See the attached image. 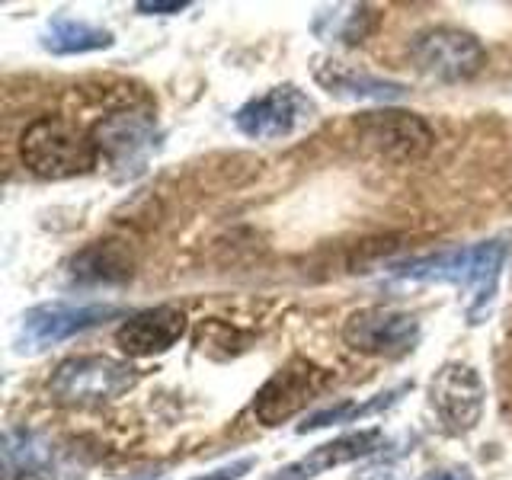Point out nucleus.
<instances>
[{"label": "nucleus", "instance_id": "nucleus-1", "mask_svg": "<svg viewBox=\"0 0 512 480\" xmlns=\"http://www.w3.org/2000/svg\"><path fill=\"white\" fill-rule=\"evenodd\" d=\"M509 253V240L506 237H493L484 244L474 247H458V250H445L436 256H420V260H407L400 263L394 272L404 279H423V282H452L468 288L474 295V311H471V324H480V311L487 308L493 298L496 279H500V266Z\"/></svg>", "mask_w": 512, "mask_h": 480}, {"label": "nucleus", "instance_id": "nucleus-2", "mask_svg": "<svg viewBox=\"0 0 512 480\" xmlns=\"http://www.w3.org/2000/svg\"><path fill=\"white\" fill-rule=\"evenodd\" d=\"M23 164L42 180H68L96 167V148L90 132L61 116H42L20 135Z\"/></svg>", "mask_w": 512, "mask_h": 480}, {"label": "nucleus", "instance_id": "nucleus-3", "mask_svg": "<svg viewBox=\"0 0 512 480\" xmlns=\"http://www.w3.org/2000/svg\"><path fill=\"white\" fill-rule=\"evenodd\" d=\"M96 164H103L116 180H135L148 170L157 151V122L151 112L122 109L109 112L90 128Z\"/></svg>", "mask_w": 512, "mask_h": 480}, {"label": "nucleus", "instance_id": "nucleus-4", "mask_svg": "<svg viewBox=\"0 0 512 480\" xmlns=\"http://www.w3.org/2000/svg\"><path fill=\"white\" fill-rule=\"evenodd\" d=\"M138 384V372L128 362L109 356H74L64 359L52 378L48 394L64 407H96L116 400Z\"/></svg>", "mask_w": 512, "mask_h": 480}, {"label": "nucleus", "instance_id": "nucleus-5", "mask_svg": "<svg viewBox=\"0 0 512 480\" xmlns=\"http://www.w3.org/2000/svg\"><path fill=\"white\" fill-rule=\"evenodd\" d=\"M314 116L317 106L311 96L295 84H282L240 106L234 122L253 141H282L301 132L304 125H311Z\"/></svg>", "mask_w": 512, "mask_h": 480}, {"label": "nucleus", "instance_id": "nucleus-6", "mask_svg": "<svg viewBox=\"0 0 512 480\" xmlns=\"http://www.w3.org/2000/svg\"><path fill=\"white\" fill-rule=\"evenodd\" d=\"M410 55H413L416 71L429 80H436V84H461V80H471L487 61L484 45H480L471 32H461L452 26L420 32L410 48Z\"/></svg>", "mask_w": 512, "mask_h": 480}, {"label": "nucleus", "instance_id": "nucleus-7", "mask_svg": "<svg viewBox=\"0 0 512 480\" xmlns=\"http://www.w3.org/2000/svg\"><path fill=\"white\" fill-rule=\"evenodd\" d=\"M330 375L311 359H288L276 375H272L253 400V413L263 426H282L304 410L311 400L327 388Z\"/></svg>", "mask_w": 512, "mask_h": 480}, {"label": "nucleus", "instance_id": "nucleus-8", "mask_svg": "<svg viewBox=\"0 0 512 480\" xmlns=\"http://www.w3.org/2000/svg\"><path fill=\"white\" fill-rule=\"evenodd\" d=\"M356 135L368 151L397 160V164L420 160L432 148V128L416 112H404V109L362 112L356 119Z\"/></svg>", "mask_w": 512, "mask_h": 480}, {"label": "nucleus", "instance_id": "nucleus-9", "mask_svg": "<svg viewBox=\"0 0 512 480\" xmlns=\"http://www.w3.org/2000/svg\"><path fill=\"white\" fill-rule=\"evenodd\" d=\"M343 340L362 356H404L420 340V320L397 308H362L349 314Z\"/></svg>", "mask_w": 512, "mask_h": 480}, {"label": "nucleus", "instance_id": "nucleus-10", "mask_svg": "<svg viewBox=\"0 0 512 480\" xmlns=\"http://www.w3.org/2000/svg\"><path fill=\"white\" fill-rule=\"evenodd\" d=\"M429 397L445 429L455 432V436H464V432H471L480 423V416H484L487 391L471 365L448 362L432 375Z\"/></svg>", "mask_w": 512, "mask_h": 480}, {"label": "nucleus", "instance_id": "nucleus-11", "mask_svg": "<svg viewBox=\"0 0 512 480\" xmlns=\"http://www.w3.org/2000/svg\"><path fill=\"white\" fill-rule=\"evenodd\" d=\"M119 314V304H42L23 317V349H45Z\"/></svg>", "mask_w": 512, "mask_h": 480}, {"label": "nucleus", "instance_id": "nucleus-12", "mask_svg": "<svg viewBox=\"0 0 512 480\" xmlns=\"http://www.w3.org/2000/svg\"><path fill=\"white\" fill-rule=\"evenodd\" d=\"M186 333V314L173 304H160V308H148L141 314H132L125 324L116 330V343L125 356H157L167 352L170 346L180 343V336Z\"/></svg>", "mask_w": 512, "mask_h": 480}, {"label": "nucleus", "instance_id": "nucleus-13", "mask_svg": "<svg viewBox=\"0 0 512 480\" xmlns=\"http://www.w3.org/2000/svg\"><path fill=\"white\" fill-rule=\"evenodd\" d=\"M314 80L324 87L330 96L336 100H372V103H394L400 96H407V84L391 77H378V74H368L352 68L346 61H336V58H314L311 64Z\"/></svg>", "mask_w": 512, "mask_h": 480}, {"label": "nucleus", "instance_id": "nucleus-14", "mask_svg": "<svg viewBox=\"0 0 512 480\" xmlns=\"http://www.w3.org/2000/svg\"><path fill=\"white\" fill-rule=\"evenodd\" d=\"M381 445V429H359L349 432V436H340L333 442H324L311 448L308 455L285 464L282 471L272 474V480H314L330 468H343V464H352L365 455H372L375 448Z\"/></svg>", "mask_w": 512, "mask_h": 480}, {"label": "nucleus", "instance_id": "nucleus-15", "mask_svg": "<svg viewBox=\"0 0 512 480\" xmlns=\"http://www.w3.org/2000/svg\"><path fill=\"white\" fill-rule=\"evenodd\" d=\"M0 477L4 480H45L52 464V445L36 429H7L0 448Z\"/></svg>", "mask_w": 512, "mask_h": 480}, {"label": "nucleus", "instance_id": "nucleus-16", "mask_svg": "<svg viewBox=\"0 0 512 480\" xmlns=\"http://www.w3.org/2000/svg\"><path fill=\"white\" fill-rule=\"evenodd\" d=\"M378 26V10L365 4H343L333 10H320L314 20V32L324 42H340V45H359L375 32Z\"/></svg>", "mask_w": 512, "mask_h": 480}, {"label": "nucleus", "instance_id": "nucleus-17", "mask_svg": "<svg viewBox=\"0 0 512 480\" xmlns=\"http://www.w3.org/2000/svg\"><path fill=\"white\" fill-rule=\"evenodd\" d=\"M109 45H112L109 29L90 26L84 20H71V16H55L42 32V48L52 55H87Z\"/></svg>", "mask_w": 512, "mask_h": 480}, {"label": "nucleus", "instance_id": "nucleus-18", "mask_svg": "<svg viewBox=\"0 0 512 480\" xmlns=\"http://www.w3.org/2000/svg\"><path fill=\"white\" fill-rule=\"evenodd\" d=\"M71 276L77 282H116L132 276V260L119 247V240H96L80 256H74Z\"/></svg>", "mask_w": 512, "mask_h": 480}, {"label": "nucleus", "instance_id": "nucleus-19", "mask_svg": "<svg viewBox=\"0 0 512 480\" xmlns=\"http://www.w3.org/2000/svg\"><path fill=\"white\" fill-rule=\"evenodd\" d=\"M407 391H410V384H400V388H394L388 394L372 397L368 404H356V400H346V404H340V407L317 410L314 416H308V420L298 426V432H314V429H324V426H333V423H356V420H365V416H372L378 410L394 407L397 400H400V394H407Z\"/></svg>", "mask_w": 512, "mask_h": 480}, {"label": "nucleus", "instance_id": "nucleus-20", "mask_svg": "<svg viewBox=\"0 0 512 480\" xmlns=\"http://www.w3.org/2000/svg\"><path fill=\"white\" fill-rule=\"evenodd\" d=\"M253 458H240L234 464H224V468L212 471V474H202V477H192V480H240L247 471H253Z\"/></svg>", "mask_w": 512, "mask_h": 480}, {"label": "nucleus", "instance_id": "nucleus-21", "mask_svg": "<svg viewBox=\"0 0 512 480\" xmlns=\"http://www.w3.org/2000/svg\"><path fill=\"white\" fill-rule=\"evenodd\" d=\"M189 7V0H141L135 4L138 13H180Z\"/></svg>", "mask_w": 512, "mask_h": 480}, {"label": "nucleus", "instance_id": "nucleus-22", "mask_svg": "<svg viewBox=\"0 0 512 480\" xmlns=\"http://www.w3.org/2000/svg\"><path fill=\"white\" fill-rule=\"evenodd\" d=\"M423 480H474V477H471V471H464V468H448V471H432Z\"/></svg>", "mask_w": 512, "mask_h": 480}]
</instances>
